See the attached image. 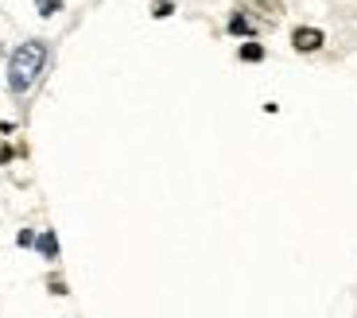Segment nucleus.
<instances>
[{"label":"nucleus","mask_w":357,"mask_h":318,"mask_svg":"<svg viewBox=\"0 0 357 318\" xmlns=\"http://www.w3.org/2000/svg\"><path fill=\"white\" fill-rule=\"evenodd\" d=\"M43 66H47V43L43 39H27V43H20L16 51H12V62H8V89L16 93V98L31 93V86L39 82Z\"/></svg>","instance_id":"nucleus-1"},{"label":"nucleus","mask_w":357,"mask_h":318,"mask_svg":"<svg viewBox=\"0 0 357 318\" xmlns=\"http://www.w3.org/2000/svg\"><path fill=\"white\" fill-rule=\"evenodd\" d=\"M322 43H326V36H322L319 27H295V31H291V47H295V51H303V54L319 51Z\"/></svg>","instance_id":"nucleus-2"},{"label":"nucleus","mask_w":357,"mask_h":318,"mask_svg":"<svg viewBox=\"0 0 357 318\" xmlns=\"http://www.w3.org/2000/svg\"><path fill=\"white\" fill-rule=\"evenodd\" d=\"M229 31H233V36H252L257 27H252V20H249V16H241V12H233V16H229Z\"/></svg>","instance_id":"nucleus-3"},{"label":"nucleus","mask_w":357,"mask_h":318,"mask_svg":"<svg viewBox=\"0 0 357 318\" xmlns=\"http://www.w3.org/2000/svg\"><path fill=\"white\" fill-rule=\"evenodd\" d=\"M39 252H43L47 260H54V257H59V241H54V233H51V229H47L43 237H39Z\"/></svg>","instance_id":"nucleus-4"},{"label":"nucleus","mask_w":357,"mask_h":318,"mask_svg":"<svg viewBox=\"0 0 357 318\" xmlns=\"http://www.w3.org/2000/svg\"><path fill=\"white\" fill-rule=\"evenodd\" d=\"M237 54H241V62H260V59H264V47H260V43H245Z\"/></svg>","instance_id":"nucleus-5"},{"label":"nucleus","mask_w":357,"mask_h":318,"mask_svg":"<svg viewBox=\"0 0 357 318\" xmlns=\"http://www.w3.org/2000/svg\"><path fill=\"white\" fill-rule=\"evenodd\" d=\"M171 12H175V4H171V0H152V16L155 20H167Z\"/></svg>","instance_id":"nucleus-6"},{"label":"nucleus","mask_w":357,"mask_h":318,"mask_svg":"<svg viewBox=\"0 0 357 318\" xmlns=\"http://www.w3.org/2000/svg\"><path fill=\"white\" fill-rule=\"evenodd\" d=\"M36 8L43 12V16H54V12L63 8V0H36Z\"/></svg>","instance_id":"nucleus-7"},{"label":"nucleus","mask_w":357,"mask_h":318,"mask_svg":"<svg viewBox=\"0 0 357 318\" xmlns=\"http://www.w3.org/2000/svg\"><path fill=\"white\" fill-rule=\"evenodd\" d=\"M16 241H20V245H24V248H27V245H31V241H36V233H31V229H24V233H20Z\"/></svg>","instance_id":"nucleus-8"}]
</instances>
